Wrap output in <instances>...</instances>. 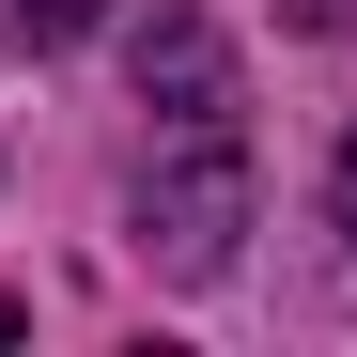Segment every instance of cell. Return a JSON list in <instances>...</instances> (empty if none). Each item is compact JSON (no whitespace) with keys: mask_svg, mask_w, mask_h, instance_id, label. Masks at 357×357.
Wrapping results in <instances>:
<instances>
[{"mask_svg":"<svg viewBox=\"0 0 357 357\" xmlns=\"http://www.w3.org/2000/svg\"><path fill=\"white\" fill-rule=\"evenodd\" d=\"M0 342H31V311H16V295H0Z\"/></svg>","mask_w":357,"mask_h":357,"instance_id":"cell-5","label":"cell"},{"mask_svg":"<svg viewBox=\"0 0 357 357\" xmlns=\"http://www.w3.org/2000/svg\"><path fill=\"white\" fill-rule=\"evenodd\" d=\"M280 16H295V31H357V0H280Z\"/></svg>","mask_w":357,"mask_h":357,"instance_id":"cell-3","label":"cell"},{"mask_svg":"<svg viewBox=\"0 0 357 357\" xmlns=\"http://www.w3.org/2000/svg\"><path fill=\"white\" fill-rule=\"evenodd\" d=\"M233 233H249V140H233V109H202V125H171V155L140 171V249L171 280H218Z\"/></svg>","mask_w":357,"mask_h":357,"instance_id":"cell-1","label":"cell"},{"mask_svg":"<svg viewBox=\"0 0 357 357\" xmlns=\"http://www.w3.org/2000/svg\"><path fill=\"white\" fill-rule=\"evenodd\" d=\"M93 16H109V0H0V31H16V47H78Z\"/></svg>","mask_w":357,"mask_h":357,"instance_id":"cell-2","label":"cell"},{"mask_svg":"<svg viewBox=\"0 0 357 357\" xmlns=\"http://www.w3.org/2000/svg\"><path fill=\"white\" fill-rule=\"evenodd\" d=\"M342 233H357V140H342Z\"/></svg>","mask_w":357,"mask_h":357,"instance_id":"cell-4","label":"cell"}]
</instances>
